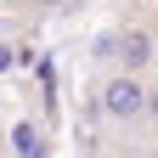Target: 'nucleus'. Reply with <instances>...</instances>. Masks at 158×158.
Segmentation results:
<instances>
[{
  "label": "nucleus",
  "instance_id": "nucleus-1",
  "mask_svg": "<svg viewBox=\"0 0 158 158\" xmlns=\"http://www.w3.org/2000/svg\"><path fill=\"white\" fill-rule=\"evenodd\" d=\"M96 107H102V118H113V124H141V113H147V79H130V73H107L102 79V90H96Z\"/></svg>",
  "mask_w": 158,
  "mask_h": 158
},
{
  "label": "nucleus",
  "instance_id": "nucleus-2",
  "mask_svg": "<svg viewBox=\"0 0 158 158\" xmlns=\"http://www.w3.org/2000/svg\"><path fill=\"white\" fill-rule=\"evenodd\" d=\"M113 62H118V73H130V79H147V68L158 62V28L152 23H124L113 34Z\"/></svg>",
  "mask_w": 158,
  "mask_h": 158
},
{
  "label": "nucleus",
  "instance_id": "nucleus-3",
  "mask_svg": "<svg viewBox=\"0 0 158 158\" xmlns=\"http://www.w3.org/2000/svg\"><path fill=\"white\" fill-rule=\"evenodd\" d=\"M141 124H158V85H147V113H141Z\"/></svg>",
  "mask_w": 158,
  "mask_h": 158
},
{
  "label": "nucleus",
  "instance_id": "nucleus-4",
  "mask_svg": "<svg viewBox=\"0 0 158 158\" xmlns=\"http://www.w3.org/2000/svg\"><path fill=\"white\" fill-rule=\"evenodd\" d=\"M34 6H40V11H56V6H68V0H34Z\"/></svg>",
  "mask_w": 158,
  "mask_h": 158
},
{
  "label": "nucleus",
  "instance_id": "nucleus-5",
  "mask_svg": "<svg viewBox=\"0 0 158 158\" xmlns=\"http://www.w3.org/2000/svg\"><path fill=\"white\" fill-rule=\"evenodd\" d=\"M113 158H141V152H130V147H124V152H113Z\"/></svg>",
  "mask_w": 158,
  "mask_h": 158
},
{
  "label": "nucleus",
  "instance_id": "nucleus-6",
  "mask_svg": "<svg viewBox=\"0 0 158 158\" xmlns=\"http://www.w3.org/2000/svg\"><path fill=\"white\" fill-rule=\"evenodd\" d=\"M141 158H158V147H152V152H141Z\"/></svg>",
  "mask_w": 158,
  "mask_h": 158
}]
</instances>
